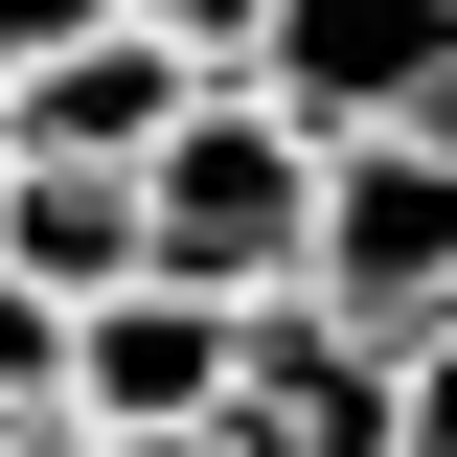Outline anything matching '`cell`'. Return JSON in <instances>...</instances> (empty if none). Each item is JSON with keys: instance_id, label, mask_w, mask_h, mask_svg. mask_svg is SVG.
I'll use <instances>...</instances> for the list:
<instances>
[{"instance_id": "obj_5", "label": "cell", "mask_w": 457, "mask_h": 457, "mask_svg": "<svg viewBox=\"0 0 457 457\" xmlns=\"http://www.w3.org/2000/svg\"><path fill=\"white\" fill-rule=\"evenodd\" d=\"M228 366H252V297L114 275V297H69V411L46 435H183V411H228Z\"/></svg>"}, {"instance_id": "obj_7", "label": "cell", "mask_w": 457, "mask_h": 457, "mask_svg": "<svg viewBox=\"0 0 457 457\" xmlns=\"http://www.w3.org/2000/svg\"><path fill=\"white\" fill-rule=\"evenodd\" d=\"M46 411H69V297L0 275V435H46Z\"/></svg>"}, {"instance_id": "obj_10", "label": "cell", "mask_w": 457, "mask_h": 457, "mask_svg": "<svg viewBox=\"0 0 457 457\" xmlns=\"http://www.w3.org/2000/svg\"><path fill=\"white\" fill-rule=\"evenodd\" d=\"M0 457H69V435H0Z\"/></svg>"}, {"instance_id": "obj_4", "label": "cell", "mask_w": 457, "mask_h": 457, "mask_svg": "<svg viewBox=\"0 0 457 457\" xmlns=\"http://www.w3.org/2000/svg\"><path fill=\"white\" fill-rule=\"evenodd\" d=\"M228 69L297 137H389V114H457V0H252Z\"/></svg>"}, {"instance_id": "obj_8", "label": "cell", "mask_w": 457, "mask_h": 457, "mask_svg": "<svg viewBox=\"0 0 457 457\" xmlns=\"http://www.w3.org/2000/svg\"><path fill=\"white\" fill-rule=\"evenodd\" d=\"M114 23H137L161 69H228V46H252V0H114Z\"/></svg>"}, {"instance_id": "obj_1", "label": "cell", "mask_w": 457, "mask_h": 457, "mask_svg": "<svg viewBox=\"0 0 457 457\" xmlns=\"http://www.w3.org/2000/svg\"><path fill=\"white\" fill-rule=\"evenodd\" d=\"M297 183H320V137H297L252 69H183L161 137H137V275H183V297H275V275H297Z\"/></svg>"}, {"instance_id": "obj_6", "label": "cell", "mask_w": 457, "mask_h": 457, "mask_svg": "<svg viewBox=\"0 0 457 457\" xmlns=\"http://www.w3.org/2000/svg\"><path fill=\"white\" fill-rule=\"evenodd\" d=\"M0 275H23V297H114V275H137V161L0 137Z\"/></svg>"}, {"instance_id": "obj_3", "label": "cell", "mask_w": 457, "mask_h": 457, "mask_svg": "<svg viewBox=\"0 0 457 457\" xmlns=\"http://www.w3.org/2000/svg\"><path fill=\"white\" fill-rule=\"evenodd\" d=\"M228 435L252 457H435V343H343V320H297V297H252Z\"/></svg>"}, {"instance_id": "obj_2", "label": "cell", "mask_w": 457, "mask_h": 457, "mask_svg": "<svg viewBox=\"0 0 457 457\" xmlns=\"http://www.w3.org/2000/svg\"><path fill=\"white\" fill-rule=\"evenodd\" d=\"M297 320L343 343H457V137L435 114H389V137H320V183H297Z\"/></svg>"}, {"instance_id": "obj_9", "label": "cell", "mask_w": 457, "mask_h": 457, "mask_svg": "<svg viewBox=\"0 0 457 457\" xmlns=\"http://www.w3.org/2000/svg\"><path fill=\"white\" fill-rule=\"evenodd\" d=\"M69 457H252L228 411H183V435H69Z\"/></svg>"}]
</instances>
